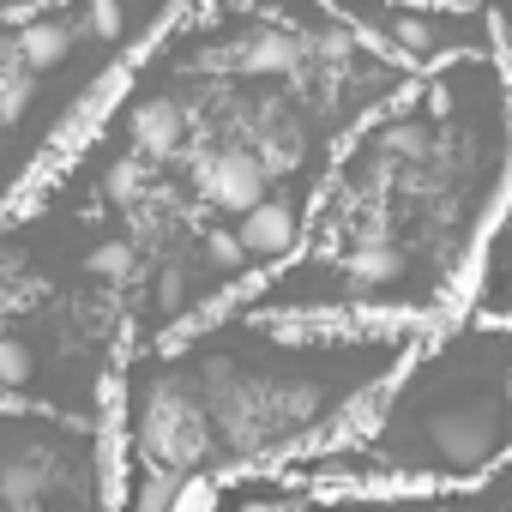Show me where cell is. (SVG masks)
<instances>
[{"instance_id":"cell-1","label":"cell","mask_w":512,"mask_h":512,"mask_svg":"<svg viewBox=\"0 0 512 512\" xmlns=\"http://www.w3.org/2000/svg\"><path fill=\"white\" fill-rule=\"evenodd\" d=\"M506 205L512 73L500 49L458 55L350 133L308 217V253L241 314L272 326H452Z\"/></svg>"},{"instance_id":"cell-2","label":"cell","mask_w":512,"mask_h":512,"mask_svg":"<svg viewBox=\"0 0 512 512\" xmlns=\"http://www.w3.org/2000/svg\"><path fill=\"white\" fill-rule=\"evenodd\" d=\"M235 512H512V458L464 488H386V494H332V500L266 488V494H241Z\"/></svg>"},{"instance_id":"cell-3","label":"cell","mask_w":512,"mask_h":512,"mask_svg":"<svg viewBox=\"0 0 512 512\" xmlns=\"http://www.w3.org/2000/svg\"><path fill=\"white\" fill-rule=\"evenodd\" d=\"M127 139L139 145V157H169L187 139V109L181 97H139L127 115Z\"/></svg>"},{"instance_id":"cell-4","label":"cell","mask_w":512,"mask_h":512,"mask_svg":"<svg viewBox=\"0 0 512 512\" xmlns=\"http://www.w3.org/2000/svg\"><path fill=\"white\" fill-rule=\"evenodd\" d=\"M73 55V25L67 19H25L13 37V61L19 73H49Z\"/></svg>"},{"instance_id":"cell-5","label":"cell","mask_w":512,"mask_h":512,"mask_svg":"<svg viewBox=\"0 0 512 512\" xmlns=\"http://www.w3.org/2000/svg\"><path fill=\"white\" fill-rule=\"evenodd\" d=\"M43 476H49V464H43V458H31V464H7V470H0V494H7L13 506H25V500H37Z\"/></svg>"},{"instance_id":"cell-6","label":"cell","mask_w":512,"mask_h":512,"mask_svg":"<svg viewBox=\"0 0 512 512\" xmlns=\"http://www.w3.org/2000/svg\"><path fill=\"white\" fill-rule=\"evenodd\" d=\"M31 103V73H7L0 79V127H13Z\"/></svg>"},{"instance_id":"cell-7","label":"cell","mask_w":512,"mask_h":512,"mask_svg":"<svg viewBox=\"0 0 512 512\" xmlns=\"http://www.w3.org/2000/svg\"><path fill=\"white\" fill-rule=\"evenodd\" d=\"M31 380V350L19 338H0V386H25Z\"/></svg>"},{"instance_id":"cell-8","label":"cell","mask_w":512,"mask_h":512,"mask_svg":"<svg viewBox=\"0 0 512 512\" xmlns=\"http://www.w3.org/2000/svg\"><path fill=\"white\" fill-rule=\"evenodd\" d=\"M91 272H97V278H127V272H133V247H127V241L97 247V253H91Z\"/></svg>"},{"instance_id":"cell-9","label":"cell","mask_w":512,"mask_h":512,"mask_svg":"<svg viewBox=\"0 0 512 512\" xmlns=\"http://www.w3.org/2000/svg\"><path fill=\"white\" fill-rule=\"evenodd\" d=\"M85 25H91L103 43H115V37L127 31V13H121V7H91V13H85Z\"/></svg>"}]
</instances>
